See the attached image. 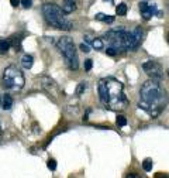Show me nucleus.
I'll list each match as a JSON object with an SVG mask.
<instances>
[{
	"instance_id": "29",
	"label": "nucleus",
	"mask_w": 169,
	"mask_h": 178,
	"mask_svg": "<svg viewBox=\"0 0 169 178\" xmlns=\"http://www.w3.org/2000/svg\"><path fill=\"white\" fill-rule=\"evenodd\" d=\"M166 40H168V44H169V33H168V37H166Z\"/></svg>"
},
{
	"instance_id": "20",
	"label": "nucleus",
	"mask_w": 169,
	"mask_h": 178,
	"mask_svg": "<svg viewBox=\"0 0 169 178\" xmlns=\"http://www.w3.org/2000/svg\"><path fill=\"white\" fill-rule=\"evenodd\" d=\"M117 52H119V51L116 50V48H113V47H107V50H106V54L107 55H110V57H116L117 55Z\"/></svg>"
},
{
	"instance_id": "2",
	"label": "nucleus",
	"mask_w": 169,
	"mask_h": 178,
	"mask_svg": "<svg viewBox=\"0 0 169 178\" xmlns=\"http://www.w3.org/2000/svg\"><path fill=\"white\" fill-rule=\"evenodd\" d=\"M123 84L114 78H103L97 84L100 102L104 105V108L109 110H124L127 108L126 95H124Z\"/></svg>"
},
{
	"instance_id": "7",
	"label": "nucleus",
	"mask_w": 169,
	"mask_h": 178,
	"mask_svg": "<svg viewBox=\"0 0 169 178\" xmlns=\"http://www.w3.org/2000/svg\"><path fill=\"white\" fill-rule=\"evenodd\" d=\"M40 84H41V88H42L44 91H46L50 93V96H54V97L58 96L59 88H58V84H56L54 79H51L50 77H41Z\"/></svg>"
},
{
	"instance_id": "26",
	"label": "nucleus",
	"mask_w": 169,
	"mask_h": 178,
	"mask_svg": "<svg viewBox=\"0 0 169 178\" xmlns=\"http://www.w3.org/2000/svg\"><path fill=\"white\" fill-rule=\"evenodd\" d=\"M10 3L13 7H17L18 4H20V0H10Z\"/></svg>"
},
{
	"instance_id": "25",
	"label": "nucleus",
	"mask_w": 169,
	"mask_h": 178,
	"mask_svg": "<svg viewBox=\"0 0 169 178\" xmlns=\"http://www.w3.org/2000/svg\"><path fill=\"white\" fill-rule=\"evenodd\" d=\"M104 16H106V14H103V13H97L96 16H95V19H96V20H99V21H103V20H104Z\"/></svg>"
},
{
	"instance_id": "4",
	"label": "nucleus",
	"mask_w": 169,
	"mask_h": 178,
	"mask_svg": "<svg viewBox=\"0 0 169 178\" xmlns=\"http://www.w3.org/2000/svg\"><path fill=\"white\" fill-rule=\"evenodd\" d=\"M56 47L62 54L65 64L72 71H76L79 68V58H78V51L75 47V43L69 37H61L56 43Z\"/></svg>"
},
{
	"instance_id": "31",
	"label": "nucleus",
	"mask_w": 169,
	"mask_h": 178,
	"mask_svg": "<svg viewBox=\"0 0 169 178\" xmlns=\"http://www.w3.org/2000/svg\"><path fill=\"white\" fill-rule=\"evenodd\" d=\"M104 2H107V0H104ZM109 2H110V3H113V0H109Z\"/></svg>"
},
{
	"instance_id": "24",
	"label": "nucleus",
	"mask_w": 169,
	"mask_h": 178,
	"mask_svg": "<svg viewBox=\"0 0 169 178\" xmlns=\"http://www.w3.org/2000/svg\"><path fill=\"white\" fill-rule=\"evenodd\" d=\"M104 23H113V21H114V16H104Z\"/></svg>"
},
{
	"instance_id": "9",
	"label": "nucleus",
	"mask_w": 169,
	"mask_h": 178,
	"mask_svg": "<svg viewBox=\"0 0 169 178\" xmlns=\"http://www.w3.org/2000/svg\"><path fill=\"white\" fill-rule=\"evenodd\" d=\"M62 11L65 14H70L75 9H76V6H75V0H63V4H62Z\"/></svg>"
},
{
	"instance_id": "5",
	"label": "nucleus",
	"mask_w": 169,
	"mask_h": 178,
	"mask_svg": "<svg viewBox=\"0 0 169 178\" xmlns=\"http://www.w3.org/2000/svg\"><path fill=\"white\" fill-rule=\"evenodd\" d=\"M24 84H26V78L17 67L10 65L4 69L3 78H2V86L4 89H7V91H20V89H23Z\"/></svg>"
},
{
	"instance_id": "19",
	"label": "nucleus",
	"mask_w": 169,
	"mask_h": 178,
	"mask_svg": "<svg viewBox=\"0 0 169 178\" xmlns=\"http://www.w3.org/2000/svg\"><path fill=\"white\" fill-rule=\"evenodd\" d=\"M46 167L50 168L51 171H55V170H56V161L54 160V158H50L48 163H46Z\"/></svg>"
},
{
	"instance_id": "17",
	"label": "nucleus",
	"mask_w": 169,
	"mask_h": 178,
	"mask_svg": "<svg viewBox=\"0 0 169 178\" xmlns=\"http://www.w3.org/2000/svg\"><path fill=\"white\" fill-rule=\"evenodd\" d=\"M86 89H87V82H85V81L80 82V84L78 85V88H76V95H78V96H80V95L86 91Z\"/></svg>"
},
{
	"instance_id": "12",
	"label": "nucleus",
	"mask_w": 169,
	"mask_h": 178,
	"mask_svg": "<svg viewBox=\"0 0 169 178\" xmlns=\"http://www.w3.org/2000/svg\"><path fill=\"white\" fill-rule=\"evenodd\" d=\"M9 41H10V45H13V47L16 48L17 52L21 51V37H20V35H13Z\"/></svg>"
},
{
	"instance_id": "27",
	"label": "nucleus",
	"mask_w": 169,
	"mask_h": 178,
	"mask_svg": "<svg viewBox=\"0 0 169 178\" xmlns=\"http://www.w3.org/2000/svg\"><path fill=\"white\" fill-rule=\"evenodd\" d=\"M85 40H86L87 43H92L93 37H92V35H90V34H86V35H85Z\"/></svg>"
},
{
	"instance_id": "11",
	"label": "nucleus",
	"mask_w": 169,
	"mask_h": 178,
	"mask_svg": "<svg viewBox=\"0 0 169 178\" xmlns=\"http://www.w3.org/2000/svg\"><path fill=\"white\" fill-rule=\"evenodd\" d=\"M11 106H13V97L9 93L3 95V97H2V108H3L4 110H10Z\"/></svg>"
},
{
	"instance_id": "23",
	"label": "nucleus",
	"mask_w": 169,
	"mask_h": 178,
	"mask_svg": "<svg viewBox=\"0 0 169 178\" xmlns=\"http://www.w3.org/2000/svg\"><path fill=\"white\" fill-rule=\"evenodd\" d=\"M80 50L83 51V52H90V48H89V45H86V44H80Z\"/></svg>"
},
{
	"instance_id": "13",
	"label": "nucleus",
	"mask_w": 169,
	"mask_h": 178,
	"mask_svg": "<svg viewBox=\"0 0 169 178\" xmlns=\"http://www.w3.org/2000/svg\"><path fill=\"white\" fill-rule=\"evenodd\" d=\"M127 10H128V7H127L126 3H120V4H117V6H116V14H117V16H121V17L126 16Z\"/></svg>"
},
{
	"instance_id": "32",
	"label": "nucleus",
	"mask_w": 169,
	"mask_h": 178,
	"mask_svg": "<svg viewBox=\"0 0 169 178\" xmlns=\"http://www.w3.org/2000/svg\"><path fill=\"white\" fill-rule=\"evenodd\" d=\"M168 77H169V71H168Z\"/></svg>"
},
{
	"instance_id": "10",
	"label": "nucleus",
	"mask_w": 169,
	"mask_h": 178,
	"mask_svg": "<svg viewBox=\"0 0 169 178\" xmlns=\"http://www.w3.org/2000/svg\"><path fill=\"white\" fill-rule=\"evenodd\" d=\"M33 64H34L33 55H30V54L23 55V58H21V65H23L24 69H31V68H33Z\"/></svg>"
},
{
	"instance_id": "28",
	"label": "nucleus",
	"mask_w": 169,
	"mask_h": 178,
	"mask_svg": "<svg viewBox=\"0 0 169 178\" xmlns=\"http://www.w3.org/2000/svg\"><path fill=\"white\" fill-rule=\"evenodd\" d=\"M2 137H3V130H2V127H0V140H2Z\"/></svg>"
},
{
	"instance_id": "16",
	"label": "nucleus",
	"mask_w": 169,
	"mask_h": 178,
	"mask_svg": "<svg viewBox=\"0 0 169 178\" xmlns=\"http://www.w3.org/2000/svg\"><path fill=\"white\" fill-rule=\"evenodd\" d=\"M152 165H154L152 160H151V158H145V160H144V163H143V168H144V171L149 172L151 170H152Z\"/></svg>"
},
{
	"instance_id": "6",
	"label": "nucleus",
	"mask_w": 169,
	"mask_h": 178,
	"mask_svg": "<svg viewBox=\"0 0 169 178\" xmlns=\"http://www.w3.org/2000/svg\"><path fill=\"white\" fill-rule=\"evenodd\" d=\"M143 69L151 79L159 81V79L162 78V68H161V65H159L158 62H155V61H145L143 64Z\"/></svg>"
},
{
	"instance_id": "1",
	"label": "nucleus",
	"mask_w": 169,
	"mask_h": 178,
	"mask_svg": "<svg viewBox=\"0 0 169 178\" xmlns=\"http://www.w3.org/2000/svg\"><path fill=\"white\" fill-rule=\"evenodd\" d=\"M168 102V92L159 84V81L149 79V81L144 82V85L139 89L138 108L143 109L148 116H151L152 119L158 118L166 109Z\"/></svg>"
},
{
	"instance_id": "18",
	"label": "nucleus",
	"mask_w": 169,
	"mask_h": 178,
	"mask_svg": "<svg viewBox=\"0 0 169 178\" xmlns=\"http://www.w3.org/2000/svg\"><path fill=\"white\" fill-rule=\"evenodd\" d=\"M116 123L119 127H124V126H127V119L126 116H123V114H119L116 119Z\"/></svg>"
},
{
	"instance_id": "15",
	"label": "nucleus",
	"mask_w": 169,
	"mask_h": 178,
	"mask_svg": "<svg viewBox=\"0 0 169 178\" xmlns=\"http://www.w3.org/2000/svg\"><path fill=\"white\" fill-rule=\"evenodd\" d=\"M10 41L9 40H0V54H7V51L10 50Z\"/></svg>"
},
{
	"instance_id": "8",
	"label": "nucleus",
	"mask_w": 169,
	"mask_h": 178,
	"mask_svg": "<svg viewBox=\"0 0 169 178\" xmlns=\"http://www.w3.org/2000/svg\"><path fill=\"white\" fill-rule=\"evenodd\" d=\"M139 11H141V14H143L144 20H149L152 16H155L156 13H158V9H156L155 4H148L147 3V0H144V2H141L139 3Z\"/></svg>"
},
{
	"instance_id": "30",
	"label": "nucleus",
	"mask_w": 169,
	"mask_h": 178,
	"mask_svg": "<svg viewBox=\"0 0 169 178\" xmlns=\"http://www.w3.org/2000/svg\"><path fill=\"white\" fill-rule=\"evenodd\" d=\"M0 108H2V97H0Z\"/></svg>"
},
{
	"instance_id": "21",
	"label": "nucleus",
	"mask_w": 169,
	"mask_h": 178,
	"mask_svg": "<svg viewBox=\"0 0 169 178\" xmlns=\"http://www.w3.org/2000/svg\"><path fill=\"white\" fill-rule=\"evenodd\" d=\"M20 3L24 9H30V7L33 6V2H31V0H20Z\"/></svg>"
},
{
	"instance_id": "3",
	"label": "nucleus",
	"mask_w": 169,
	"mask_h": 178,
	"mask_svg": "<svg viewBox=\"0 0 169 178\" xmlns=\"http://www.w3.org/2000/svg\"><path fill=\"white\" fill-rule=\"evenodd\" d=\"M42 14L44 19L48 24H51L52 27L59 28L63 31H70L73 27V24L63 16V11L59 6H56L54 3H45L42 6Z\"/></svg>"
},
{
	"instance_id": "22",
	"label": "nucleus",
	"mask_w": 169,
	"mask_h": 178,
	"mask_svg": "<svg viewBox=\"0 0 169 178\" xmlns=\"http://www.w3.org/2000/svg\"><path fill=\"white\" fill-rule=\"evenodd\" d=\"M83 67H85V69H86V71H90V69H92V67H93L92 60H86V61H85V64H83Z\"/></svg>"
},
{
	"instance_id": "14",
	"label": "nucleus",
	"mask_w": 169,
	"mask_h": 178,
	"mask_svg": "<svg viewBox=\"0 0 169 178\" xmlns=\"http://www.w3.org/2000/svg\"><path fill=\"white\" fill-rule=\"evenodd\" d=\"M90 44H92V47L95 48V50H97V51H100V50L104 48V43H103V40H102V38H99V37L93 38Z\"/></svg>"
}]
</instances>
